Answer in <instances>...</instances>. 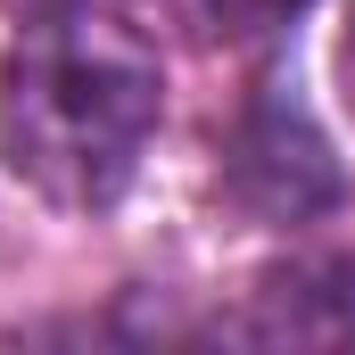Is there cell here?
Listing matches in <instances>:
<instances>
[{
	"label": "cell",
	"mask_w": 355,
	"mask_h": 355,
	"mask_svg": "<svg viewBox=\"0 0 355 355\" xmlns=\"http://www.w3.org/2000/svg\"><path fill=\"white\" fill-rule=\"evenodd\" d=\"M339 75H347V107H355V25H347V50H339Z\"/></svg>",
	"instance_id": "cell-5"
},
{
	"label": "cell",
	"mask_w": 355,
	"mask_h": 355,
	"mask_svg": "<svg viewBox=\"0 0 355 355\" xmlns=\"http://www.w3.org/2000/svg\"><path fill=\"white\" fill-rule=\"evenodd\" d=\"M157 58L99 0H75L0 58V157L50 207H107L157 132Z\"/></svg>",
	"instance_id": "cell-1"
},
{
	"label": "cell",
	"mask_w": 355,
	"mask_h": 355,
	"mask_svg": "<svg viewBox=\"0 0 355 355\" xmlns=\"http://www.w3.org/2000/svg\"><path fill=\"white\" fill-rule=\"evenodd\" d=\"M198 8H207L223 33H272V25H289L306 0H198Z\"/></svg>",
	"instance_id": "cell-4"
},
{
	"label": "cell",
	"mask_w": 355,
	"mask_h": 355,
	"mask_svg": "<svg viewBox=\"0 0 355 355\" xmlns=\"http://www.w3.org/2000/svg\"><path fill=\"white\" fill-rule=\"evenodd\" d=\"M58 8H75V0H58Z\"/></svg>",
	"instance_id": "cell-6"
},
{
	"label": "cell",
	"mask_w": 355,
	"mask_h": 355,
	"mask_svg": "<svg viewBox=\"0 0 355 355\" xmlns=\"http://www.w3.org/2000/svg\"><path fill=\"white\" fill-rule=\"evenodd\" d=\"M223 182L265 223H306V215H322L339 198V157H331L322 124L297 99L265 91V99H248V116L223 141Z\"/></svg>",
	"instance_id": "cell-2"
},
{
	"label": "cell",
	"mask_w": 355,
	"mask_h": 355,
	"mask_svg": "<svg viewBox=\"0 0 355 355\" xmlns=\"http://www.w3.org/2000/svg\"><path fill=\"white\" fill-rule=\"evenodd\" d=\"M257 339H289V347H339L355 339V265L339 257H297V265H272L257 281Z\"/></svg>",
	"instance_id": "cell-3"
}]
</instances>
